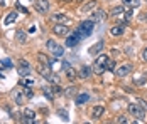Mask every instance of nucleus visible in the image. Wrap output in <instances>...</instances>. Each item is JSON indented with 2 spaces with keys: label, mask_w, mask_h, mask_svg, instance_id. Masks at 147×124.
<instances>
[{
  "label": "nucleus",
  "mask_w": 147,
  "mask_h": 124,
  "mask_svg": "<svg viewBox=\"0 0 147 124\" xmlns=\"http://www.w3.org/2000/svg\"><path fill=\"white\" fill-rule=\"evenodd\" d=\"M108 55L105 54H98V57H96V60H95V64H93V72L95 74H103L105 70H107V64H108Z\"/></svg>",
  "instance_id": "obj_1"
},
{
  "label": "nucleus",
  "mask_w": 147,
  "mask_h": 124,
  "mask_svg": "<svg viewBox=\"0 0 147 124\" xmlns=\"http://www.w3.org/2000/svg\"><path fill=\"white\" fill-rule=\"evenodd\" d=\"M37 72L44 77L46 81H49V82H53V84H58V77L51 72V67H49V66H42V64H39V66H37Z\"/></svg>",
  "instance_id": "obj_2"
},
{
  "label": "nucleus",
  "mask_w": 147,
  "mask_h": 124,
  "mask_svg": "<svg viewBox=\"0 0 147 124\" xmlns=\"http://www.w3.org/2000/svg\"><path fill=\"white\" fill-rule=\"evenodd\" d=\"M93 29H95V22L90 19V20H85V22H81V24H80V29H78V32L81 34V37H83V39H86L88 35H91Z\"/></svg>",
  "instance_id": "obj_3"
},
{
  "label": "nucleus",
  "mask_w": 147,
  "mask_h": 124,
  "mask_svg": "<svg viewBox=\"0 0 147 124\" xmlns=\"http://www.w3.org/2000/svg\"><path fill=\"white\" fill-rule=\"evenodd\" d=\"M46 47H47V50L51 52L53 55H56V57H61V55L64 54V49H63V45H59L56 40H47L46 42Z\"/></svg>",
  "instance_id": "obj_4"
},
{
  "label": "nucleus",
  "mask_w": 147,
  "mask_h": 124,
  "mask_svg": "<svg viewBox=\"0 0 147 124\" xmlns=\"http://www.w3.org/2000/svg\"><path fill=\"white\" fill-rule=\"evenodd\" d=\"M129 112L137 121H144L146 119V109H142L139 104H129Z\"/></svg>",
  "instance_id": "obj_5"
},
{
  "label": "nucleus",
  "mask_w": 147,
  "mask_h": 124,
  "mask_svg": "<svg viewBox=\"0 0 147 124\" xmlns=\"http://www.w3.org/2000/svg\"><path fill=\"white\" fill-rule=\"evenodd\" d=\"M132 69H134V66L129 64V62L120 64L118 67H115V76H117V77H125V76H129V74L132 72Z\"/></svg>",
  "instance_id": "obj_6"
},
{
  "label": "nucleus",
  "mask_w": 147,
  "mask_h": 124,
  "mask_svg": "<svg viewBox=\"0 0 147 124\" xmlns=\"http://www.w3.org/2000/svg\"><path fill=\"white\" fill-rule=\"evenodd\" d=\"M53 32L56 35H59V37H64L69 32V25H66V24H54L53 25Z\"/></svg>",
  "instance_id": "obj_7"
},
{
  "label": "nucleus",
  "mask_w": 147,
  "mask_h": 124,
  "mask_svg": "<svg viewBox=\"0 0 147 124\" xmlns=\"http://www.w3.org/2000/svg\"><path fill=\"white\" fill-rule=\"evenodd\" d=\"M34 9L39 14H46L49 10V0H34Z\"/></svg>",
  "instance_id": "obj_8"
},
{
  "label": "nucleus",
  "mask_w": 147,
  "mask_h": 124,
  "mask_svg": "<svg viewBox=\"0 0 147 124\" xmlns=\"http://www.w3.org/2000/svg\"><path fill=\"white\" fill-rule=\"evenodd\" d=\"M81 39H83V37H81V34H80L78 30L73 32L71 35H68V37H66V47H74V45L81 40Z\"/></svg>",
  "instance_id": "obj_9"
},
{
  "label": "nucleus",
  "mask_w": 147,
  "mask_h": 124,
  "mask_svg": "<svg viewBox=\"0 0 147 124\" xmlns=\"http://www.w3.org/2000/svg\"><path fill=\"white\" fill-rule=\"evenodd\" d=\"M51 22H56V24H66V25H69L71 24V19H68L64 14H54L51 17Z\"/></svg>",
  "instance_id": "obj_10"
},
{
  "label": "nucleus",
  "mask_w": 147,
  "mask_h": 124,
  "mask_svg": "<svg viewBox=\"0 0 147 124\" xmlns=\"http://www.w3.org/2000/svg\"><path fill=\"white\" fill-rule=\"evenodd\" d=\"M29 72H30L29 62L24 60V59H20V60H19V74L24 77V76H29Z\"/></svg>",
  "instance_id": "obj_11"
},
{
  "label": "nucleus",
  "mask_w": 147,
  "mask_h": 124,
  "mask_svg": "<svg viewBox=\"0 0 147 124\" xmlns=\"http://www.w3.org/2000/svg\"><path fill=\"white\" fill-rule=\"evenodd\" d=\"M64 72H66V79H68V81H71V82H74V81L80 77L78 70L73 69V67H68V69H64Z\"/></svg>",
  "instance_id": "obj_12"
},
{
  "label": "nucleus",
  "mask_w": 147,
  "mask_h": 124,
  "mask_svg": "<svg viewBox=\"0 0 147 124\" xmlns=\"http://www.w3.org/2000/svg\"><path fill=\"white\" fill-rule=\"evenodd\" d=\"M95 9H98V2H96V0H91V2H88V3L81 9V12H83V14H88V12H95Z\"/></svg>",
  "instance_id": "obj_13"
},
{
  "label": "nucleus",
  "mask_w": 147,
  "mask_h": 124,
  "mask_svg": "<svg viewBox=\"0 0 147 124\" xmlns=\"http://www.w3.org/2000/svg\"><path fill=\"white\" fill-rule=\"evenodd\" d=\"M12 96H14V101L17 106H22L24 104V101H26V96H24V92L22 91H14L12 92Z\"/></svg>",
  "instance_id": "obj_14"
},
{
  "label": "nucleus",
  "mask_w": 147,
  "mask_h": 124,
  "mask_svg": "<svg viewBox=\"0 0 147 124\" xmlns=\"http://www.w3.org/2000/svg\"><path fill=\"white\" fill-rule=\"evenodd\" d=\"M22 117H24L26 123H32L34 117H36V112H34L32 109H27V107H26V109L22 111Z\"/></svg>",
  "instance_id": "obj_15"
},
{
  "label": "nucleus",
  "mask_w": 147,
  "mask_h": 124,
  "mask_svg": "<svg viewBox=\"0 0 147 124\" xmlns=\"http://www.w3.org/2000/svg\"><path fill=\"white\" fill-rule=\"evenodd\" d=\"M107 17V14H105V10H102V9H96L95 12H93V15H91V20L96 24V22H100V20H103Z\"/></svg>",
  "instance_id": "obj_16"
},
{
  "label": "nucleus",
  "mask_w": 147,
  "mask_h": 124,
  "mask_svg": "<svg viewBox=\"0 0 147 124\" xmlns=\"http://www.w3.org/2000/svg\"><path fill=\"white\" fill-rule=\"evenodd\" d=\"M103 49V42L100 40V42H96V44H95V45H91V47H90V55H98L100 54V50H102Z\"/></svg>",
  "instance_id": "obj_17"
},
{
  "label": "nucleus",
  "mask_w": 147,
  "mask_h": 124,
  "mask_svg": "<svg viewBox=\"0 0 147 124\" xmlns=\"http://www.w3.org/2000/svg\"><path fill=\"white\" fill-rule=\"evenodd\" d=\"M78 74H80L81 79H88L90 76H91V69H90L88 66H81L80 70H78Z\"/></svg>",
  "instance_id": "obj_18"
},
{
  "label": "nucleus",
  "mask_w": 147,
  "mask_h": 124,
  "mask_svg": "<svg viewBox=\"0 0 147 124\" xmlns=\"http://www.w3.org/2000/svg\"><path fill=\"white\" fill-rule=\"evenodd\" d=\"M123 30H125V27H123L122 24H118V25H113V27L110 29V34H112L113 37H118V35L123 34Z\"/></svg>",
  "instance_id": "obj_19"
},
{
  "label": "nucleus",
  "mask_w": 147,
  "mask_h": 124,
  "mask_svg": "<svg viewBox=\"0 0 147 124\" xmlns=\"http://www.w3.org/2000/svg\"><path fill=\"white\" fill-rule=\"evenodd\" d=\"M37 62H41L42 66H49V67H53V62H51V59H49L46 54H37Z\"/></svg>",
  "instance_id": "obj_20"
},
{
  "label": "nucleus",
  "mask_w": 147,
  "mask_h": 124,
  "mask_svg": "<svg viewBox=\"0 0 147 124\" xmlns=\"http://www.w3.org/2000/svg\"><path fill=\"white\" fill-rule=\"evenodd\" d=\"M103 112H105V107H103V106H95L93 111H91V117H93V119H98V117H102Z\"/></svg>",
  "instance_id": "obj_21"
},
{
  "label": "nucleus",
  "mask_w": 147,
  "mask_h": 124,
  "mask_svg": "<svg viewBox=\"0 0 147 124\" xmlns=\"http://www.w3.org/2000/svg\"><path fill=\"white\" fill-rule=\"evenodd\" d=\"M122 5H125L129 9H137L140 5V0H122Z\"/></svg>",
  "instance_id": "obj_22"
},
{
  "label": "nucleus",
  "mask_w": 147,
  "mask_h": 124,
  "mask_svg": "<svg viewBox=\"0 0 147 124\" xmlns=\"http://www.w3.org/2000/svg\"><path fill=\"white\" fill-rule=\"evenodd\" d=\"M15 19H17V14H15V12H10V14L5 17V20H3V25H10L12 22H15Z\"/></svg>",
  "instance_id": "obj_23"
},
{
  "label": "nucleus",
  "mask_w": 147,
  "mask_h": 124,
  "mask_svg": "<svg viewBox=\"0 0 147 124\" xmlns=\"http://www.w3.org/2000/svg\"><path fill=\"white\" fill-rule=\"evenodd\" d=\"M90 101V94H78L76 96V104H85Z\"/></svg>",
  "instance_id": "obj_24"
},
{
  "label": "nucleus",
  "mask_w": 147,
  "mask_h": 124,
  "mask_svg": "<svg viewBox=\"0 0 147 124\" xmlns=\"http://www.w3.org/2000/svg\"><path fill=\"white\" fill-rule=\"evenodd\" d=\"M26 40H27L26 32H24V30H17V42H19V44H26Z\"/></svg>",
  "instance_id": "obj_25"
},
{
  "label": "nucleus",
  "mask_w": 147,
  "mask_h": 124,
  "mask_svg": "<svg viewBox=\"0 0 147 124\" xmlns=\"http://www.w3.org/2000/svg\"><path fill=\"white\" fill-rule=\"evenodd\" d=\"M123 12H125V5H118V7H115V9H112V12H110V14L112 15H122L123 14Z\"/></svg>",
  "instance_id": "obj_26"
},
{
  "label": "nucleus",
  "mask_w": 147,
  "mask_h": 124,
  "mask_svg": "<svg viewBox=\"0 0 147 124\" xmlns=\"http://www.w3.org/2000/svg\"><path fill=\"white\" fill-rule=\"evenodd\" d=\"M44 96L47 97V99H53V97H54V92H51V89L44 87Z\"/></svg>",
  "instance_id": "obj_27"
},
{
  "label": "nucleus",
  "mask_w": 147,
  "mask_h": 124,
  "mask_svg": "<svg viewBox=\"0 0 147 124\" xmlns=\"http://www.w3.org/2000/svg\"><path fill=\"white\" fill-rule=\"evenodd\" d=\"M146 81H147V72L144 74V76H142V77H140V79H137V81H135V84L142 86V84H146Z\"/></svg>",
  "instance_id": "obj_28"
},
{
  "label": "nucleus",
  "mask_w": 147,
  "mask_h": 124,
  "mask_svg": "<svg viewBox=\"0 0 147 124\" xmlns=\"http://www.w3.org/2000/svg\"><path fill=\"white\" fill-rule=\"evenodd\" d=\"M17 9H19V12H22V14H26V15L29 14V10H27L24 5H20V3H17Z\"/></svg>",
  "instance_id": "obj_29"
},
{
  "label": "nucleus",
  "mask_w": 147,
  "mask_h": 124,
  "mask_svg": "<svg viewBox=\"0 0 147 124\" xmlns=\"http://www.w3.org/2000/svg\"><path fill=\"white\" fill-rule=\"evenodd\" d=\"M58 114L61 116V119H64V121H68V112H64V111L61 109V111H58Z\"/></svg>",
  "instance_id": "obj_30"
},
{
  "label": "nucleus",
  "mask_w": 147,
  "mask_h": 124,
  "mask_svg": "<svg viewBox=\"0 0 147 124\" xmlns=\"http://www.w3.org/2000/svg\"><path fill=\"white\" fill-rule=\"evenodd\" d=\"M137 102H139V106H140L142 109H146V111H147V102H146V101H144V99H139Z\"/></svg>",
  "instance_id": "obj_31"
},
{
  "label": "nucleus",
  "mask_w": 147,
  "mask_h": 124,
  "mask_svg": "<svg viewBox=\"0 0 147 124\" xmlns=\"http://www.w3.org/2000/svg\"><path fill=\"white\" fill-rule=\"evenodd\" d=\"M22 92H24V96H27V97H32V91H30L29 87H26V89H22Z\"/></svg>",
  "instance_id": "obj_32"
},
{
  "label": "nucleus",
  "mask_w": 147,
  "mask_h": 124,
  "mask_svg": "<svg viewBox=\"0 0 147 124\" xmlns=\"http://www.w3.org/2000/svg\"><path fill=\"white\" fill-rule=\"evenodd\" d=\"M51 91H53V92H54V94H59V92H61V91H63V89H61V87H59V86H56V84H54V86H53V89H51Z\"/></svg>",
  "instance_id": "obj_33"
},
{
  "label": "nucleus",
  "mask_w": 147,
  "mask_h": 124,
  "mask_svg": "<svg viewBox=\"0 0 147 124\" xmlns=\"http://www.w3.org/2000/svg\"><path fill=\"white\" fill-rule=\"evenodd\" d=\"M2 64H3L5 67H12V66H14V64H12V62H10L9 59H3V60H2Z\"/></svg>",
  "instance_id": "obj_34"
},
{
  "label": "nucleus",
  "mask_w": 147,
  "mask_h": 124,
  "mask_svg": "<svg viewBox=\"0 0 147 124\" xmlns=\"http://www.w3.org/2000/svg\"><path fill=\"white\" fill-rule=\"evenodd\" d=\"M64 91H66V92H64L66 96H71V94H73V92L76 91V89H74V87H69V89H64Z\"/></svg>",
  "instance_id": "obj_35"
},
{
  "label": "nucleus",
  "mask_w": 147,
  "mask_h": 124,
  "mask_svg": "<svg viewBox=\"0 0 147 124\" xmlns=\"http://www.w3.org/2000/svg\"><path fill=\"white\" fill-rule=\"evenodd\" d=\"M117 123H129V119L125 116H120V117H117Z\"/></svg>",
  "instance_id": "obj_36"
},
{
  "label": "nucleus",
  "mask_w": 147,
  "mask_h": 124,
  "mask_svg": "<svg viewBox=\"0 0 147 124\" xmlns=\"http://www.w3.org/2000/svg\"><path fill=\"white\" fill-rule=\"evenodd\" d=\"M107 67L110 70H115V62H110V60H108V66H107Z\"/></svg>",
  "instance_id": "obj_37"
},
{
  "label": "nucleus",
  "mask_w": 147,
  "mask_h": 124,
  "mask_svg": "<svg viewBox=\"0 0 147 124\" xmlns=\"http://www.w3.org/2000/svg\"><path fill=\"white\" fill-rule=\"evenodd\" d=\"M142 59H144V60L147 62V47L144 49V50H142Z\"/></svg>",
  "instance_id": "obj_38"
},
{
  "label": "nucleus",
  "mask_w": 147,
  "mask_h": 124,
  "mask_svg": "<svg viewBox=\"0 0 147 124\" xmlns=\"http://www.w3.org/2000/svg\"><path fill=\"white\" fill-rule=\"evenodd\" d=\"M69 67V62H63V69H68Z\"/></svg>",
  "instance_id": "obj_39"
},
{
  "label": "nucleus",
  "mask_w": 147,
  "mask_h": 124,
  "mask_svg": "<svg viewBox=\"0 0 147 124\" xmlns=\"http://www.w3.org/2000/svg\"><path fill=\"white\" fill-rule=\"evenodd\" d=\"M61 2H66V3H69V2H71V0H61Z\"/></svg>",
  "instance_id": "obj_40"
},
{
  "label": "nucleus",
  "mask_w": 147,
  "mask_h": 124,
  "mask_svg": "<svg viewBox=\"0 0 147 124\" xmlns=\"http://www.w3.org/2000/svg\"><path fill=\"white\" fill-rule=\"evenodd\" d=\"M76 2H78V3H81V2H85V0H76Z\"/></svg>",
  "instance_id": "obj_41"
},
{
  "label": "nucleus",
  "mask_w": 147,
  "mask_h": 124,
  "mask_svg": "<svg viewBox=\"0 0 147 124\" xmlns=\"http://www.w3.org/2000/svg\"><path fill=\"white\" fill-rule=\"evenodd\" d=\"M144 19H146V22H147V15H146V17H144Z\"/></svg>",
  "instance_id": "obj_42"
},
{
  "label": "nucleus",
  "mask_w": 147,
  "mask_h": 124,
  "mask_svg": "<svg viewBox=\"0 0 147 124\" xmlns=\"http://www.w3.org/2000/svg\"><path fill=\"white\" fill-rule=\"evenodd\" d=\"M0 77H3V76H2V72H0Z\"/></svg>",
  "instance_id": "obj_43"
}]
</instances>
